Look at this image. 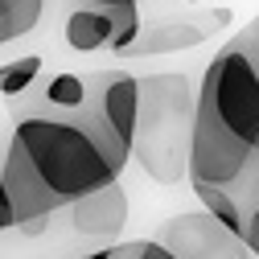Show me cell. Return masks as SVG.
I'll return each instance as SVG.
<instances>
[{
  "label": "cell",
  "mask_w": 259,
  "mask_h": 259,
  "mask_svg": "<svg viewBox=\"0 0 259 259\" xmlns=\"http://www.w3.org/2000/svg\"><path fill=\"white\" fill-rule=\"evenodd\" d=\"M127 160L132 148L95 115V107L70 115L25 111L0 160V193L9 198L17 222L29 226L107 185H119Z\"/></svg>",
  "instance_id": "obj_1"
},
{
  "label": "cell",
  "mask_w": 259,
  "mask_h": 259,
  "mask_svg": "<svg viewBox=\"0 0 259 259\" xmlns=\"http://www.w3.org/2000/svg\"><path fill=\"white\" fill-rule=\"evenodd\" d=\"M193 115H198V91L189 87L185 74L140 78V119L132 160L156 185H181V177H189Z\"/></svg>",
  "instance_id": "obj_2"
},
{
  "label": "cell",
  "mask_w": 259,
  "mask_h": 259,
  "mask_svg": "<svg viewBox=\"0 0 259 259\" xmlns=\"http://www.w3.org/2000/svg\"><path fill=\"white\" fill-rule=\"evenodd\" d=\"M198 111L210 115L231 140L259 156V29L226 41L202 74Z\"/></svg>",
  "instance_id": "obj_3"
},
{
  "label": "cell",
  "mask_w": 259,
  "mask_h": 259,
  "mask_svg": "<svg viewBox=\"0 0 259 259\" xmlns=\"http://www.w3.org/2000/svg\"><path fill=\"white\" fill-rule=\"evenodd\" d=\"M156 243L177 259H255L247 239L226 231L218 218H210L206 210H189L177 214L160 226Z\"/></svg>",
  "instance_id": "obj_4"
},
{
  "label": "cell",
  "mask_w": 259,
  "mask_h": 259,
  "mask_svg": "<svg viewBox=\"0 0 259 259\" xmlns=\"http://www.w3.org/2000/svg\"><path fill=\"white\" fill-rule=\"evenodd\" d=\"M87 87H91L95 115L132 148L136 119H140V78L127 70H99V74H87Z\"/></svg>",
  "instance_id": "obj_5"
},
{
  "label": "cell",
  "mask_w": 259,
  "mask_h": 259,
  "mask_svg": "<svg viewBox=\"0 0 259 259\" xmlns=\"http://www.w3.org/2000/svg\"><path fill=\"white\" fill-rule=\"evenodd\" d=\"M226 21H235L231 9H214V13H202V17H165V21H152L140 29L136 46L127 50L132 58L140 54H173V50H185V46H202L206 37H214Z\"/></svg>",
  "instance_id": "obj_6"
},
{
  "label": "cell",
  "mask_w": 259,
  "mask_h": 259,
  "mask_svg": "<svg viewBox=\"0 0 259 259\" xmlns=\"http://www.w3.org/2000/svg\"><path fill=\"white\" fill-rule=\"evenodd\" d=\"M127 193L123 185H107L99 193H91V198L74 202L66 210L70 218V235L74 239H87V243H99V247H111L119 239V231L127 226Z\"/></svg>",
  "instance_id": "obj_7"
},
{
  "label": "cell",
  "mask_w": 259,
  "mask_h": 259,
  "mask_svg": "<svg viewBox=\"0 0 259 259\" xmlns=\"http://www.w3.org/2000/svg\"><path fill=\"white\" fill-rule=\"evenodd\" d=\"M62 33H66V46H70L74 54H99V50L127 54V50L136 46L140 29L123 25V21H119L115 13H107V9H87V5H78V9L66 17Z\"/></svg>",
  "instance_id": "obj_8"
},
{
  "label": "cell",
  "mask_w": 259,
  "mask_h": 259,
  "mask_svg": "<svg viewBox=\"0 0 259 259\" xmlns=\"http://www.w3.org/2000/svg\"><path fill=\"white\" fill-rule=\"evenodd\" d=\"M41 111H87L91 107V87H87V78L82 74H70V70H62V74H54L46 87H41Z\"/></svg>",
  "instance_id": "obj_9"
},
{
  "label": "cell",
  "mask_w": 259,
  "mask_h": 259,
  "mask_svg": "<svg viewBox=\"0 0 259 259\" xmlns=\"http://www.w3.org/2000/svg\"><path fill=\"white\" fill-rule=\"evenodd\" d=\"M46 17V0H0V46L33 33Z\"/></svg>",
  "instance_id": "obj_10"
},
{
  "label": "cell",
  "mask_w": 259,
  "mask_h": 259,
  "mask_svg": "<svg viewBox=\"0 0 259 259\" xmlns=\"http://www.w3.org/2000/svg\"><path fill=\"white\" fill-rule=\"evenodd\" d=\"M193 193H198V202L210 218H218L226 231L243 235L247 231V206L235 198V189H214V185H193Z\"/></svg>",
  "instance_id": "obj_11"
},
{
  "label": "cell",
  "mask_w": 259,
  "mask_h": 259,
  "mask_svg": "<svg viewBox=\"0 0 259 259\" xmlns=\"http://www.w3.org/2000/svg\"><path fill=\"white\" fill-rule=\"evenodd\" d=\"M37 78H41V58L37 54L13 58V62L0 66V95H5V99H25Z\"/></svg>",
  "instance_id": "obj_12"
},
{
  "label": "cell",
  "mask_w": 259,
  "mask_h": 259,
  "mask_svg": "<svg viewBox=\"0 0 259 259\" xmlns=\"http://www.w3.org/2000/svg\"><path fill=\"white\" fill-rule=\"evenodd\" d=\"M78 5H87V9H107V13H115L123 25H132V29H144V17H140V0H78Z\"/></svg>",
  "instance_id": "obj_13"
},
{
  "label": "cell",
  "mask_w": 259,
  "mask_h": 259,
  "mask_svg": "<svg viewBox=\"0 0 259 259\" xmlns=\"http://www.w3.org/2000/svg\"><path fill=\"white\" fill-rule=\"evenodd\" d=\"M111 259H177V255H169L156 239H136V243L111 247Z\"/></svg>",
  "instance_id": "obj_14"
},
{
  "label": "cell",
  "mask_w": 259,
  "mask_h": 259,
  "mask_svg": "<svg viewBox=\"0 0 259 259\" xmlns=\"http://www.w3.org/2000/svg\"><path fill=\"white\" fill-rule=\"evenodd\" d=\"M243 239H247V247H251V255L259 259V202L247 210V231H243Z\"/></svg>",
  "instance_id": "obj_15"
},
{
  "label": "cell",
  "mask_w": 259,
  "mask_h": 259,
  "mask_svg": "<svg viewBox=\"0 0 259 259\" xmlns=\"http://www.w3.org/2000/svg\"><path fill=\"white\" fill-rule=\"evenodd\" d=\"M70 259H111V247H95V251H82V255H70Z\"/></svg>",
  "instance_id": "obj_16"
},
{
  "label": "cell",
  "mask_w": 259,
  "mask_h": 259,
  "mask_svg": "<svg viewBox=\"0 0 259 259\" xmlns=\"http://www.w3.org/2000/svg\"><path fill=\"white\" fill-rule=\"evenodd\" d=\"M185 5H198V0H185Z\"/></svg>",
  "instance_id": "obj_17"
},
{
  "label": "cell",
  "mask_w": 259,
  "mask_h": 259,
  "mask_svg": "<svg viewBox=\"0 0 259 259\" xmlns=\"http://www.w3.org/2000/svg\"><path fill=\"white\" fill-rule=\"evenodd\" d=\"M255 29H259V21H255Z\"/></svg>",
  "instance_id": "obj_18"
}]
</instances>
